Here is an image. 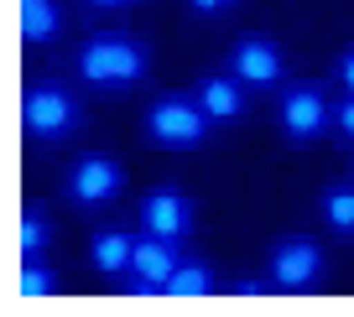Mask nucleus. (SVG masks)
<instances>
[{
  "label": "nucleus",
  "mask_w": 354,
  "mask_h": 317,
  "mask_svg": "<svg viewBox=\"0 0 354 317\" xmlns=\"http://www.w3.org/2000/svg\"><path fill=\"white\" fill-rule=\"evenodd\" d=\"M146 68H151L146 47L131 42V37H120V32L94 37V42L78 52V73H84L94 88H131V84L146 78Z\"/></svg>",
  "instance_id": "1"
},
{
  "label": "nucleus",
  "mask_w": 354,
  "mask_h": 317,
  "mask_svg": "<svg viewBox=\"0 0 354 317\" xmlns=\"http://www.w3.org/2000/svg\"><path fill=\"white\" fill-rule=\"evenodd\" d=\"M209 115H203V104L198 99H183V94H162L146 110V120H141V131H146V141H156V146H167V151H198L203 141H209Z\"/></svg>",
  "instance_id": "2"
},
{
  "label": "nucleus",
  "mask_w": 354,
  "mask_h": 317,
  "mask_svg": "<svg viewBox=\"0 0 354 317\" xmlns=\"http://www.w3.org/2000/svg\"><path fill=\"white\" fill-rule=\"evenodd\" d=\"M21 131L32 135V141H42V146L73 135L78 131V99L68 94L63 84H32L21 94Z\"/></svg>",
  "instance_id": "3"
},
{
  "label": "nucleus",
  "mask_w": 354,
  "mask_h": 317,
  "mask_svg": "<svg viewBox=\"0 0 354 317\" xmlns=\"http://www.w3.org/2000/svg\"><path fill=\"white\" fill-rule=\"evenodd\" d=\"M277 120H281V135L297 146L318 141L323 131H328V99H323L318 84H292L287 94H281L277 104Z\"/></svg>",
  "instance_id": "4"
},
{
  "label": "nucleus",
  "mask_w": 354,
  "mask_h": 317,
  "mask_svg": "<svg viewBox=\"0 0 354 317\" xmlns=\"http://www.w3.org/2000/svg\"><path fill=\"white\" fill-rule=\"evenodd\" d=\"M177 240H162V234H141L136 240V260H131V291L136 296H167V281L177 271Z\"/></svg>",
  "instance_id": "5"
},
{
  "label": "nucleus",
  "mask_w": 354,
  "mask_h": 317,
  "mask_svg": "<svg viewBox=\"0 0 354 317\" xmlns=\"http://www.w3.org/2000/svg\"><path fill=\"white\" fill-rule=\"evenodd\" d=\"M120 166L110 162V156H78L73 166H68V198H73L78 208H100V203H115L120 198Z\"/></svg>",
  "instance_id": "6"
},
{
  "label": "nucleus",
  "mask_w": 354,
  "mask_h": 317,
  "mask_svg": "<svg viewBox=\"0 0 354 317\" xmlns=\"http://www.w3.org/2000/svg\"><path fill=\"white\" fill-rule=\"evenodd\" d=\"M323 276V250L313 240H281L271 250V281L281 291H313Z\"/></svg>",
  "instance_id": "7"
},
{
  "label": "nucleus",
  "mask_w": 354,
  "mask_h": 317,
  "mask_svg": "<svg viewBox=\"0 0 354 317\" xmlns=\"http://www.w3.org/2000/svg\"><path fill=\"white\" fill-rule=\"evenodd\" d=\"M230 73L240 84H255V88H271L281 78V47L271 37H240L230 47Z\"/></svg>",
  "instance_id": "8"
},
{
  "label": "nucleus",
  "mask_w": 354,
  "mask_h": 317,
  "mask_svg": "<svg viewBox=\"0 0 354 317\" xmlns=\"http://www.w3.org/2000/svg\"><path fill=\"white\" fill-rule=\"evenodd\" d=\"M141 224H146V234L183 240V234L193 229V198L177 193V187H156V193H146V203H141Z\"/></svg>",
  "instance_id": "9"
},
{
  "label": "nucleus",
  "mask_w": 354,
  "mask_h": 317,
  "mask_svg": "<svg viewBox=\"0 0 354 317\" xmlns=\"http://www.w3.org/2000/svg\"><path fill=\"white\" fill-rule=\"evenodd\" d=\"M193 99L203 104V115L209 120H240L245 115V88H240V78H224V73H214V78H203L198 88H193Z\"/></svg>",
  "instance_id": "10"
},
{
  "label": "nucleus",
  "mask_w": 354,
  "mask_h": 317,
  "mask_svg": "<svg viewBox=\"0 0 354 317\" xmlns=\"http://www.w3.org/2000/svg\"><path fill=\"white\" fill-rule=\"evenodd\" d=\"M88 255H94L100 276H131L136 240H131L125 229H100V234H94V244H88Z\"/></svg>",
  "instance_id": "11"
},
{
  "label": "nucleus",
  "mask_w": 354,
  "mask_h": 317,
  "mask_svg": "<svg viewBox=\"0 0 354 317\" xmlns=\"http://www.w3.org/2000/svg\"><path fill=\"white\" fill-rule=\"evenodd\" d=\"M16 26H21V42H53L63 11H57V0H16Z\"/></svg>",
  "instance_id": "12"
},
{
  "label": "nucleus",
  "mask_w": 354,
  "mask_h": 317,
  "mask_svg": "<svg viewBox=\"0 0 354 317\" xmlns=\"http://www.w3.org/2000/svg\"><path fill=\"white\" fill-rule=\"evenodd\" d=\"M47 291H57L53 265H47L42 255H26V260L16 265V276H11V296H47Z\"/></svg>",
  "instance_id": "13"
},
{
  "label": "nucleus",
  "mask_w": 354,
  "mask_h": 317,
  "mask_svg": "<svg viewBox=\"0 0 354 317\" xmlns=\"http://www.w3.org/2000/svg\"><path fill=\"white\" fill-rule=\"evenodd\" d=\"M323 224L333 234H354V187L349 182H333L323 193Z\"/></svg>",
  "instance_id": "14"
},
{
  "label": "nucleus",
  "mask_w": 354,
  "mask_h": 317,
  "mask_svg": "<svg viewBox=\"0 0 354 317\" xmlns=\"http://www.w3.org/2000/svg\"><path fill=\"white\" fill-rule=\"evenodd\" d=\"M42 244H47V213L42 208H26L21 219H16V255H42Z\"/></svg>",
  "instance_id": "15"
},
{
  "label": "nucleus",
  "mask_w": 354,
  "mask_h": 317,
  "mask_svg": "<svg viewBox=\"0 0 354 317\" xmlns=\"http://www.w3.org/2000/svg\"><path fill=\"white\" fill-rule=\"evenodd\" d=\"M209 265L203 260H177V271H172V281H167V296H203L209 291Z\"/></svg>",
  "instance_id": "16"
},
{
  "label": "nucleus",
  "mask_w": 354,
  "mask_h": 317,
  "mask_svg": "<svg viewBox=\"0 0 354 317\" xmlns=\"http://www.w3.org/2000/svg\"><path fill=\"white\" fill-rule=\"evenodd\" d=\"M333 125H339V131H344V135H349V141H354V94L344 99L339 110H333Z\"/></svg>",
  "instance_id": "17"
},
{
  "label": "nucleus",
  "mask_w": 354,
  "mask_h": 317,
  "mask_svg": "<svg viewBox=\"0 0 354 317\" xmlns=\"http://www.w3.org/2000/svg\"><path fill=\"white\" fill-rule=\"evenodd\" d=\"M188 6H193L198 16H219V11H230L234 0H188Z\"/></svg>",
  "instance_id": "18"
},
{
  "label": "nucleus",
  "mask_w": 354,
  "mask_h": 317,
  "mask_svg": "<svg viewBox=\"0 0 354 317\" xmlns=\"http://www.w3.org/2000/svg\"><path fill=\"white\" fill-rule=\"evenodd\" d=\"M230 291L234 296H261V291H271V281H234Z\"/></svg>",
  "instance_id": "19"
},
{
  "label": "nucleus",
  "mask_w": 354,
  "mask_h": 317,
  "mask_svg": "<svg viewBox=\"0 0 354 317\" xmlns=\"http://www.w3.org/2000/svg\"><path fill=\"white\" fill-rule=\"evenodd\" d=\"M339 78H344V88L354 94V47H349V52L339 57Z\"/></svg>",
  "instance_id": "20"
},
{
  "label": "nucleus",
  "mask_w": 354,
  "mask_h": 317,
  "mask_svg": "<svg viewBox=\"0 0 354 317\" xmlns=\"http://www.w3.org/2000/svg\"><path fill=\"white\" fill-rule=\"evenodd\" d=\"M88 6H100V11H115V6H125V0H88Z\"/></svg>",
  "instance_id": "21"
}]
</instances>
